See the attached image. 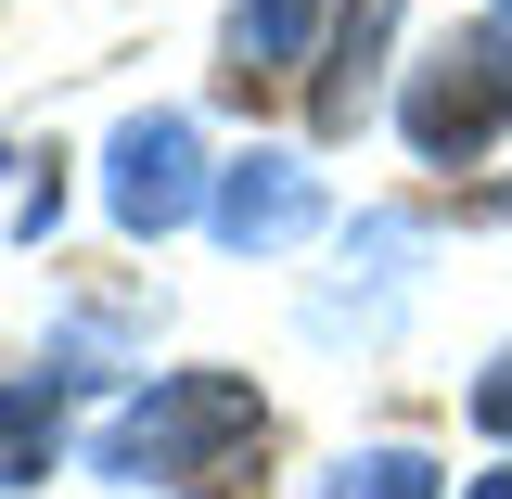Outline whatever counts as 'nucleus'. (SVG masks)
Here are the masks:
<instances>
[{
    "mask_svg": "<svg viewBox=\"0 0 512 499\" xmlns=\"http://www.w3.org/2000/svg\"><path fill=\"white\" fill-rule=\"evenodd\" d=\"M256 448H269V397L244 372H154L103 423V474L128 487H192V499H256Z\"/></svg>",
    "mask_w": 512,
    "mask_h": 499,
    "instance_id": "nucleus-1",
    "label": "nucleus"
},
{
    "mask_svg": "<svg viewBox=\"0 0 512 499\" xmlns=\"http://www.w3.org/2000/svg\"><path fill=\"white\" fill-rule=\"evenodd\" d=\"M205 192H218V180H205V141H192V116H167V103L103 141V205H116L128 244H167Z\"/></svg>",
    "mask_w": 512,
    "mask_h": 499,
    "instance_id": "nucleus-2",
    "label": "nucleus"
},
{
    "mask_svg": "<svg viewBox=\"0 0 512 499\" xmlns=\"http://www.w3.org/2000/svg\"><path fill=\"white\" fill-rule=\"evenodd\" d=\"M205 218H218V244H231V256H282V244H308V231H320V167H308V154H282V141H256V154L218 167Z\"/></svg>",
    "mask_w": 512,
    "mask_h": 499,
    "instance_id": "nucleus-3",
    "label": "nucleus"
},
{
    "mask_svg": "<svg viewBox=\"0 0 512 499\" xmlns=\"http://www.w3.org/2000/svg\"><path fill=\"white\" fill-rule=\"evenodd\" d=\"M397 128H410V154H436V167H461V154H487V128H500V77L474 64V39H448L423 77H410V103H397Z\"/></svg>",
    "mask_w": 512,
    "mask_h": 499,
    "instance_id": "nucleus-4",
    "label": "nucleus"
},
{
    "mask_svg": "<svg viewBox=\"0 0 512 499\" xmlns=\"http://www.w3.org/2000/svg\"><path fill=\"white\" fill-rule=\"evenodd\" d=\"M320 39V0H244L231 13V77H282V64H308Z\"/></svg>",
    "mask_w": 512,
    "mask_h": 499,
    "instance_id": "nucleus-5",
    "label": "nucleus"
},
{
    "mask_svg": "<svg viewBox=\"0 0 512 499\" xmlns=\"http://www.w3.org/2000/svg\"><path fill=\"white\" fill-rule=\"evenodd\" d=\"M52 448H64L52 384H0V487H52Z\"/></svg>",
    "mask_w": 512,
    "mask_h": 499,
    "instance_id": "nucleus-6",
    "label": "nucleus"
},
{
    "mask_svg": "<svg viewBox=\"0 0 512 499\" xmlns=\"http://www.w3.org/2000/svg\"><path fill=\"white\" fill-rule=\"evenodd\" d=\"M384 26H397V0H346V26H333V77H320V128H346V116H359V90H372V52H384Z\"/></svg>",
    "mask_w": 512,
    "mask_h": 499,
    "instance_id": "nucleus-7",
    "label": "nucleus"
},
{
    "mask_svg": "<svg viewBox=\"0 0 512 499\" xmlns=\"http://www.w3.org/2000/svg\"><path fill=\"white\" fill-rule=\"evenodd\" d=\"M320 499H436V461L423 448H346L320 474Z\"/></svg>",
    "mask_w": 512,
    "mask_h": 499,
    "instance_id": "nucleus-8",
    "label": "nucleus"
},
{
    "mask_svg": "<svg viewBox=\"0 0 512 499\" xmlns=\"http://www.w3.org/2000/svg\"><path fill=\"white\" fill-rule=\"evenodd\" d=\"M461 39H474V64H487V77H500V116H512V0H487Z\"/></svg>",
    "mask_w": 512,
    "mask_h": 499,
    "instance_id": "nucleus-9",
    "label": "nucleus"
},
{
    "mask_svg": "<svg viewBox=\"0 0 512 499\" xmlns=\"http://www.w3.org/2000/svg\"><path fill=\"white\" fill-rule=\"evenodd\" d=\"M474 423H487V436H512V346L487 359V384H474Z\"/></svg>",
    "mask_w": 512,
    "mask_h": 499,
    "instance_id": "nucleus-10",
    "label": "nucleus"
},
{
    "mask_svg": "<svg viewBox=\"0 0 512 499\" xmlns=\"http://www.w3.org/2000/svg\"><path fill=\"white\" fill-rule=\"evenodd\" d=\"M461 499H512V461H500V474H474V487H461Z\"/></svg>",
    "mask_w": 512,
    "mask_h": 499,
    "instance_id": "nucleus-11",
    "label": "nucleus"
},
{
    "mask_svg": "<svg viewBox=\"0 0 512 499\" xmlns=\"http://www.w3.org/2000/svg\"><path fill=\"white\" fill-rule=\"evenodd\" d=\"M0 167H13V154H0Z\"/></svg>",
    "mask_w": 512,
    "mask_h": 499,
    "instance_id": "nucleus-12",
    "label": "nucleus"
}]
</instances>
